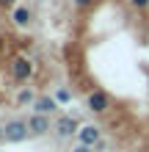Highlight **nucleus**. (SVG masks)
<instances>
[{
	"mask_svg": "<svg viewBox=\"0 0 149 152\" xmlns=\"http://www.w3.org/2000/svg\"><path fill=\"white\" fill-rule=\"evenodd\" d=\"M36 100H39V97L33 94L31 88H20V94H17V102H20V105H33Z\"/></svg>",
	"mask_w": 149,
	"mask_h": 152,
	"instance_id": "9",
	"label": "nucleus"
},
{
	"mask_svg": "<svg viewBox=\"0 0 149 152\" xmlns=\"http://www.w3.org/2000/svg\"><path fill=\"white\" fill-rule=\"evenodd\" d=\"M0 6H3V8H14L17 0H0Z\"/></svg>",
	"mask_w": 149,
	"mask_h": 152,
	"instance_id": "13",
	"label": "nucleus"
},
{
	"mask_svg": "<svg viewBox=\"0 0 149 152\" xmlns=\"http://www.w3.org/2000/svg\"><path fill=\"white\" fill-rule=\"evenodd\" d=\"M86 105H89L91 113H105L110 108V97L102 91V88H97V91H91L89 97H86Z\"/></svg>",
	"mask_w": 149,
	"mask_h": 152,
	"instance_id": "4",
	"label": "nucleus"
},
{
	"mask_svg": "<svg viewBox=\"0 0 149 152\" xmlns=\"http://www.w3.org/2000/svg\"><path fill=\"white\" fill-rule=\"evenodd\" d=\"M28 136H31V127H28V122H22V119H11V122L3 124V141H8V144H20V141H25Z\"/></svg>",
	"mask_w": 149,
	"mask_h": 152,
	"instance_id": "1",
	"label": "nucleus"
},
{
	"mask_svg": "<svg viewBox=\"0 0 149 152\" xmlns=\"http://www.w3.org/2000/svg\"><path fill=\"white\" fill-rule=\"evenodd\" d=\"M28 127H31V136H44V133L52 130V124H50V116L47 113H33L31 119H28Z\"/></svg>",
	"mask_w": 149,
	"mask_h": 152,
	"instance_id": "5",
	"label": "nucleus"
},
{
	"mask_svg": "<svg viewBox=\"0 0 149 152\" xmlns=\"http://www.w3.org/2000/svg\"><path fill=\"white\" fill-rule=\"evenodd\" d=\"M130 6H135V8H146V6H149V0H130Z\"/></svg>",
	"mask_w": 149,
	"mask_h": 152,
	"instance_id": "12",
	"label": "nucleus"
},
{
	"mask_svg": "<svg viewBox=\"0 0 149 152\" xmlns=\"http://www.w3.org/2000/svg\"><path fill=\"white\" fill-rule=\"evenodd\" d=\"M72 152H91V147H86V144H77Z\"/></svg>",
	"mask_w": 149,
	"mask_h": 152,
	"instance_id": "14",
	"label": "nucleus"
},
{
	"mask_svg": "<svg viewBox=\"0 0 149 152\" xmlns=\"http://www.w3.org/2000/svg\"><path fill=\"white\" fill-rule=\"evenodd\" d=\"M55 100H58V102H66V100H69V91H66V88H58Z\"/></svg>",
	"mask_w": 149,
	"mask_h": 152,
	"instance_id": "10",
	"label": "nucleus"
},
{
	"mask_svg": "<svg viewBox=\"0 0 149 152\" xmlns=\"http://www.w3.org/2000/svg\"><path fill=\"white\" fill-rule=\"evenodd\" d=\"M11 22L17 25V28H28V25L33 22V11L28 6H14L11 8Z\"/></svg>",
	"mask_w": 149,
	"mask_h": 152,
	"instance_id": "6",
	"label": "nucleus"
},
{
	"mask_svg": "<svg viewBox=\"0 0 149 152\" xmlns=\"http://www.w3.org/2000/svg\"><path fill=\"white\" fill-rule=\"evenodd\" d=\"M72 3H75L77 8H89V6L94 3V0H72Z\"/></svg>",
	"mask_w": 149,
	"mask_h": 152,
	"instance_id": "11",
	"label": "nucleus"
},
{
	"mask_svg": "<svg viewBox=\"0 0 149 152\" xmlns=\"http://www.w3.org/2000/svg\"><path fill=\"white\" fill-rule=\"evenodd\" d=\"M52 130H55L58 138H72L75 133H80V122H77L75 116H58V119L52 122Z\"/></svg>",
	"mask_w": 149,
	"mask_h": 152,
	"instance_id": "3",
	"label": "nucleus"
},
{
	"mask_svg": "<svg viewBox=\"0 0 149 152\" xmlns=\"http://www.w3.org/2000/svg\"><path fill=\"white\" fill-rule=\"evenodd\" d=\"M0 141H3V127H0Z\"/></svg>",
	"mask_w": 149,
	"mask_h": 152,
	"instance_id": "15",
	"label": "nucleus"
},
{
	"mask_svg": "<svg viewBox=\"0 0 149 152\" xmlns=\"http://www.w3.org/2000/svg\"><path fill=\"white\" fill-rule=\"evenodd\" d=\"M55 108H58V100H55V97H50V94L39 97V100L33 102V111H36V113H52Z\"/></svg>",
	"mask_w": 149,
	"mask_h": 152,
	"instance_id": "8",
	"label": "nucleus"
},
{
	"mask_svg": "<svg viewBox=\"0 0 149 152\" xmlns=\"http://www.w3.org/2000/svg\"><path fill=\"white\" fill-rule=\"evenodd\" d=\"M8 72H11V77L17 83H28L31 75H33V61L28 56H17V58H11V64H8Z\"/></svg>",
	"mask_w": 149,
	"mask_h": 152,
	"instance_id": "2",
	"label": "nucleus"
},
{
	"mask_svg": "<svg viewBox=\"0 0 149 152\" xmlns=\"http://www.w3.org/2000/svg\"><path fill=\"white\" fill-rule=\"evenodd\" d=\"M77 138H80V144L94 147V144L100 141V127H94V124H83L80 133H77Z\"/></svg>",
	"mask_w": 149,
	"mask_h": 152,
	"instance_id": "7",
	"label": "nucleus"
}]
</instances>
